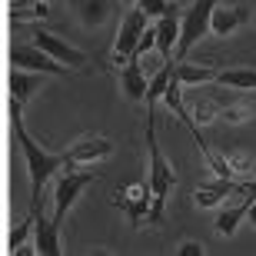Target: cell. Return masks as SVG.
<instances>
[{"instance_id":"obj_1","label":"cell","mask_w":256,"mask_h":256,"mask_svg":"<svg viewBox=\"0 0 256 256\" xmlns=\"http://www.w3.org/2000/svg\"><path fill=\"white\" fill-rule=\"evenodd\" d=\"M20 106L24 104L10 96V126H14L17 146H20L24 160H27V170H30V193H34L30 203H37V200L44 196V183L66 166V153H47L44 146H37V140H30V133L24 130V110H20Z\"/></svg>"},{"instance_id":"obj_2","label":"cell","mask_w":256,"mask_h":256,"mask_svg":"<svg viewBox=\"0 0 256 256\" xmlns=\"http://www.w3.org/2000/svg\"><path fill=\"white\" fill-rule=\"evenodd\" d=\"M146 150H150V186H153V206H150V220L146 223H160L166 213V196L176 186V173H173L170 160L163 156L160 143H156V116L153 106H146Z\"/></svg>"},{"instance_id":"obj_3","label":"cell","mask_w":256,"mask_h":256,"mask_svg":"<svg viewBox=\"0 0 256 256\" xmlns=\"http://www.w3.org/2000/svg\"><path fill=\"white\" fill-rule=\"evenodd\" d=\"M220 0H196L193 7L183 10V27H180V44H176V60H186V54L193 50L203 34H210V17Z\"/></svg>"},{"instance_id":"obj_4","label":"cell","mask_w":256,"mask_h":256,"mask_svg":"<svg viewBox=\"0 0 256 256\" xmlns=\"http://www.w3.org/2000/svg\"><path fill=\"white\" fill-rule=\"evenodd\" d=\"M114 206L126 213V220H130L133 230H140L143 223L150 220V206H153L150 180L146 183H130V186H124V190H116L114 193Z\"/></svg>"},{"instance_id":"obj_5","label":"cell","mask_w":256,"mask_h":256,"mask_svg":"<svg viewBox=\"0 0 256 256\" xmlns=\"http://www.w3.org/2000/svg\"><path fill=\"white\" fill-rule=\"evenodd\" d=\"M146 20H150V17H146L140 7L126 10L124 24H120V34H116V44H114V64H116V66H124L126 60L136 57L140 37H143V30H146Z\"/></svg>"},{"instance_id":"obj_6","label":"cell","mask_w":256,"mask_h":256,"mask_svg":"<svg viewBox=\"0 0 256 256\" xmlns=\"http://www.w3.org/2000/svg\"><path fill=\"white\" fill-rule=\"evenodd\" d=\"M94 180H96V173H76V170H70V163H66L64 173L57 176V186H54V213H50V216L60 223V220L66 216V210L74 206V200L80 196V190L90 186Z\"/></svg>"},{"instance_id":"obj_7","label":"cell","mask_w":256,"mask_h":256,"mask_svg":"<svg viewBox=\"0 0 256 256\" xmlns=\"http://www.w3.org/2000/svg\"><path fill=\"white\" fill-rule=\"evenodd\" d=\"M10 66L20 70H34V74H66V66L60 60H54L47 50H40L37 44H14L10 47Z\"/></svg>"},{"instance_id":"obj_8","label":"cell","mask_w":256,"mask_h":256,"mask_svg":"<svg viewBox=\"0 0 256 256\" xmlns=\"http://www.w3.org/2000/svg\"><path fill=\"white\" fill-rule=\"evenodd\" d=\"M34 44H37L40 50H47L54 60H60L66 70H86V66H90V57H86L84 50L74 47V44H66V40H60L57 34H50V30H37V34H34Z\"/></svg>"},{"instance_id":"obj_9","label":"cell","mask_w":256,"mask_h":256,"mask_svg":"<svg viewBox=\"0 0 256 256\" xmlns=\"http://www.w3.org/2000/svg\"><path fill=\"white\" fill-rule=\"evenodd\" d=\"M114 153V140H106V136H100V133H94V136H84V140H76L70 150H66V163L70 166H86V163H100L106 160Z\"/></svg>"},{"instance_id":"obj_10","label":"cell","mask_w":256,"mask_h":256,"mask_svg":"<svg viewBox=\"0 0 256 256\" xmlns=\"http://www.w3.org/2000/svg\"><path fill=\"white\" fill-rule=\"evenodd\" d=\"M180 27H183V10L173 4L170 14H163L156 20V50L163 60H170V50L180 44Z\"/></svg>"},{"instance_id":"obj_11","label":"cell","mask_w":256,"mask_h":256,"mask_svg":"<svg viewBox=\"0 0 256 256\" xmlns=\"http://www.w3.org/2000/svg\"><path fill=\"white\" fill-rule=\"evenodd\" d=\"M30 210L37 213V253L57 256L60 253V236H57L60 223L54 216H44V196H40L37 203H30Z\"/></svg>"},{"instance_id":"obj_12","label":"cell","mask_w":256,"mask_h":256,"mask_svg":"<svg viewBox=\"0 0 256 256\" xmlns=\"http://www.w3.org/2000/svg\"><path fill=\"white\" fill-rule=\"evenodd\" d=\"M243 24H246V10L243 7L216 4V7H213V17H210V34L223 40V37H230V34H236Z\"/></svg>"},{"instance_id":"obj_13","label":"cell","mask_w":256,"mask_h":256,"mask_svg":"<svg viewBox=\"0 0 256 256\" xmlns=\"http://www.w3.org/2000/svg\"><path fill=\"white\" fill-rule=\"evenodd\" d=\"M76 20L84 24L86 30H96L110 14H114V0H70Z\"/></svg>"},{"instance_id":"obj_14","label":"cell","mask_w":256,"mask_h":256,"mask_svg":"<svg viewBox=\"0 0 256 256\" xmlns=\"http://www.w3.org/2000/svg\"><path fill=\"white\" fill-rule=\"evenodd\" d=\"M220 70L210 64H186V60H176V80L183 86H203V84H216Z\"/></svg>"},{"instance_id":"obj_15","label":"cell","mask_w":256,"mask_h":256,"mask_svg":"<svg viewBox=\"0 0 256 256\" xmlns=\"http://www.w3.org/2000/svg\"><path fill=\"white\" fill-rule=\"evenodd\" d=\"M120 86H124V94L130 96V100H143L146 96V80H143V70H140V57L126 60L124 66H120Z\"/></svg>"},{"instance_id":"obj_16","label":"cell","mask_w":256,"mask_h":256,"mask_svg":"<svg viewBox=\"0 0 256 256\" xmlns=\"http://www.w3.org/2000/svg\"><path fill=\"white\" fill-rule=\"evenodd\" d=\"M40 86H44V80H40L34 70H20V66H14V70H10V96H14V100L27 104V100L37 94Z\"/></svg>"},{"instance_id":"obj_17","label":"cell","mask_w":256,"mask_h":256,"mask_svg":"<svg viewBox=\"0 0 256 256\" xmlns=\"http://www.w3.org/2000/svg\"><path fill=\"white\" fill-rule=\"evenodd\" d=\"M216 84L220 86H230V90H256V66H233V70H220Z\"/></svg>"},{"instance_id":"obj_18","label":"cell","mask_w":256,"mask_h":256,"mask_svg":"<svg viewBox=\"0 0 256 256\" xmlns=\"http://www.w3.org/2000/svg\"><path fill=\"white\" fill-rule=\"evenodd\" d=\"M50 14L47 4H40V0H17V4H10V24L20 27V24H30V20H44Z\"/></svg>"},{"instance_id":"obj_19","label":"cell","mask_w":256,"mask_h":256,"mask_svg":"<svg viewBox=\"0 0 256 256\" xmlns=\"http://www.w3.org/2000/svg\"><path fill=\"white\" fill-rule=\"evenodd\" d=\"M173 74H176V60H166V64L160 66V74L150 80V86H146V96H143V104H146V106H156V100L166 94V86H170Z\"/></svg>"},{"instance_id":"obj_20","label":"cell","mask_w":256,"mask_h":256,"mask_svg":"<svg viewBox=\"0 0 256 256\" xmlns=\"http://www.w3.org/2000/svg\"><path fill=\"white\" fill-rule=\"evenodd\" d=\"M253 200V196H250ZM250 200L246 203H240V206H226V210H220V216L213 220V230H216L220 236H233L240 226V220L246 216V210H250Z\"/></svg>"},{"instance_id":"obj_21","label":"cell","mask_w":256,"mask_h":256,"mask_svg":"<svg viewBox=\"0 0 256 256\" xmlns=\"http://www.w3.org/2000/svg\"><path fill=\"white\" fill-rule=\"evenodd\" d=\"M256 116V104L253 100H236V104H223L220 106V120L230 126H240V124H250Z\"/></svg>"},{"instance_id":"obj_22","label":"cell","mask_w":256,"mask_h":256,"mask_svg":"<svg viewBox=\"0 0 256 256\" xmlns=\"http://www.w3.org/2000/svg\"><path fill=\"white\" fill-rule=\"evenodd\" d=\"M30 230H37V213L30 210V216L20 223V226H14L10 230V236H7V253H17L20 246H24V240H27V233Z\"/></svg>"},{"instance_id":"obj_23","label":"cell","mask_w":256,"mask_h":256,"mask_svg":"<svg viewBox=\"0 0 256 256\" xmlns=\"http://www.w3.org/2000/svg\"><path fill=\"white\" fill-rule=\"evenodd\" d=\"M223 196H226V193L213 190L210 183H200V186H196V193H193V203H196L200 210H210V206H216V203H223Z\"/></svg>"},{"instance_id":"obj_24","label":"cell","mask_w":256,"mask_h":256,"mask_svg":"<svg viewBox=\"0 0 256 256\" xmlns=\"http://www.w3.org/2000/svg\"><path fill=\"white\" fill-rule=\"evenodd\" d=\"M193 124H210V120H216V116H220V104H216V100H203V104H196V106H193Z\"/></svg>"},{"instance_id":"obj_25","label":"cell","mask_w":256,"mask_h":256,"mask_svg":"<svg viewBox=\"0 0 256 256\" xmlns=\"http://www.w3.org/2000/svg\"><path fill=\"white\" fill-rule=\"evenodd\" d=\"M136 7H140L143 10V14H146V17H156V20H160L163 17V14H170V7H173V4H170V0H136Z\"/></svg>"},{"instance_id":"obj_26","label":"cell","mask_w":256,"mask_h":256,"mask_svg":"<svg viewBox=\"0 0 256 256\" xmlns=\"http://www.w3.org/2000/svg\"><path fill=\"white\" fill-rule=\"evenodd\" d=\"M153 47H156V24L143 30V37H140V47H136V57H143V54H150Z\"/></svg>"},{"instance_id":"obj_27","label":"cell","mask_w":256,"mask_h":256,"mask_svg":"<svg viewBox=\"0 0 256 256\" xmlns=\"http://www.w3.org/2000/svg\"><path fill=\"white\" fill-rule=\"evenodd\" d=\"M176 256H203V243H196V240H183L180 250H176Z\"/></svg>"},{"instance_id":"obj_28","label":"cell","mask_w":256,"mask_h":256,"mask_svg":"<svg viewBox=\"0 0 256 256\" xmlns=\"http://www.w3.org/2000/svg\"><path fill=\"white\" fill-rule=\"evenodd\" d=\"M246 216H250V223H253V226H256V196L250 200V210H246Z\"/></svg>"},{"instance_id":"obj_29","label":"cell","mask_w":256,"mask_h":256,"mask_svg":"<svg viewBox=\"0 0 256 256\" xmlns=\"http://www.w3.org/2000/svg\"><path fill=\"white\" fill-rule=\"evenodd\" d=\"M243 193H250V196H256V176H253V180L246 183V190H243Z\"/></svg>"},{"instance_id":"obj_30","label":"cell","mask_w":256,"mask_h":256,"mask_svg":"<svg viewBox=\"0 0 256 256\" xmlns=\"http://www.w3.org/2000/svg\"><path fill=\"white\" fill-rule=\"evenodd\" d=\"M40 4H47V0H40Z\"/></svg>"}]
</instances>
